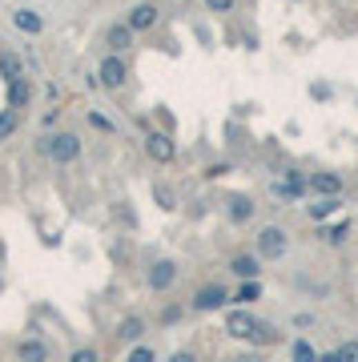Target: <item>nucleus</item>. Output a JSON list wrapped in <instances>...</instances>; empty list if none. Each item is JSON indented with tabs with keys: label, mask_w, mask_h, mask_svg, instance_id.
Masks as SVG:
<instances>
[{
	"label": "nucleus",
	"mask_w": 358,
	"mask_h": 362,
	"mask_svg": "<svg viewBox=\"0 0 358 362\" xmlns=\"http://www.w3.org/2000/svg\"><path fill=\"white\" fill-rule=\"evenodd\" d=\"M41 157H48L52 165H72L77 157H81V137L69 133V129H61V133H45V137H37L32 145Z\"/></svg>",
	"instance_id": "1"
},
{
	"label": "nucleus",
	"mask_w": 358,
	"mask_h": 362,
	"mask_svg": "<svg viewBox=\"0 0 358 362\" xmlns=\"http://www.w3.org/2000/svg\"><path fill=\"white\" fill-rule=\"evenodd\" d=\"M254 250H258L262 262H278V258H286V250H290V234L282 225H262L258 238H254Z\"/></svg>",
	"instance_id": "2"
},
{
	"label": "nucleus",
	"mask_w": 358,
	"mask_h": 362,
	"mask_svg": "<svg viewBox=\"0 0 358 362\" xmlns=\"http://www.w3.org/2000/svg\"><path fill=\"white\" fill-rule=\"evenodd\" d=\"M97 81H101V89H109V93L125 89V81H129V61H125V52H105V61L97 65Z\"/></svg>",
	"instance_id": "3"
},
{
	"label": "nucleus",
	"mask_w": 358,
	"mask_h": 362,
	"mask_svg": "<svg viewBox=\"0 0 358 362\" xmlns=\"http://www.w3.org/2000/svg\"><path fill=\"white\" fill-rule=\"evenodd\" d=\"M270 193H274L278 201H302V197L310 193V181H306V173L286 169L282 177H274V181H270Z\"/></svg>",
	"instance_id": "4"
},
{
	"label": "nucleus",
	"mask_w": 358,
	"mask_h": 362,
	"mask_svg": "<svg viewBox=\"0 0 358 362\" xmlns=\"http://www.w3.org/2000/svg\"><path fill=\"white\" fill-rule=\"evenodd\" d=\"M230 302V290L221 286V282H206V286H197L193 290V298H190V310L197 314H210V310H221Z\"/></svg>",
	"instance_id": "5"
},
{
	"label": "nucleus",
	"mask_w": 358,
	"mask_h": 362,
	"mask_svg": "<svg viewBox=\"0 0 358 362\" xmlns=\"http://www.w3.org/2000/svg\"><path fill=\"white\" fill-rule=\"evenodd\" d=\"M145 157L149 161H157V165H169L173 157H177V145L169 141V133H145Z\"/></svg>",
	"instance_id": "6"
},
{
	"label": "nucleus",
	"mask_w": 358,
	"mask_h": 362,
	"mask_svg": "<svg viewBox=\"0 0 358 362\" xmlns=\"http://www.w3.org/2000/svg\"><path fill=\"white\" fill-rule=\"evenodd\" d=\"M157 21H161V8H157L153 0L133 4V8H129V17H125V24H129L133 32H149V28H157Z\"/></svg>",
	"instance_id": "7"
},
{
	"label": "nucleus",
	"mask_w": 358,
	"mask_h": 362,
	"mask_svg": "<svg viewBox=\"0 0 358 362\" xmlns=\"http://www.w3.org/2000/svg\"><path fill=\"white\" fill-rule=\"evenodd\" d=\"M145 282H149V290L166 294V290L177 282V262H169V258H157V262L145 270Z\"/></svg>",
	"instance_id": "8"
},
{
	"label": "nucleus",
	"mask_w": 358,
	"mask_h": 362,
	"mask_svg": "<svg viewBox=\"0 0 358 362\" xmlns=\"http://www.w3.org/2000/svg\"><path fill=\"white\" fill-rule=\"evenodd\" d=\"M254 330H258V318H254L250 310H230V314H226V334H230V338L250 342Z\"/></svg>",
	"instance_id": "9"
},
{
	"label": "nucleus",
	"mask_w": 358,
	"mask_h": 362,
	"mask_svg": "<svg viewBox=\"0 0 358 362\" xmlns=\"http://www.w3.org/2000/svg\"><path fill=\"white\" fill-rule=\"evenodd\" d=\"M314 197H342V177L330 173V169H318V173H306Z\"/></svg>",
	"instance_id": "10"
},
{
	"label": "nucleus",
	"mask_w": 358,
	"mask_h": 362,
	"mask_svg": "<svg viewBox=\"0 0 358 362\" xmlns=\"http://www.w3.org/2000/svg\"><path fill=\"white\" fill-rule=\"evenodd\" d=\"M133 41H137V32H133L125 21H117V24L105 28V52H129Z\"/></svg>",
	"instance_id": "11"
},
{
	"label": "nucleus",
	"mask_w": 358,
	"mask_h": 362,
	"mask_svg": "<svg viewBox=\"0 0 358 362\" xmlns=\"http://www.w3.org/2000/svg\"><path fill=\"white\" fill-rule=\"evenodd\" d=\"M254 214H258V205H254V197H246V193H234V197L226 201V217H230L234 225L254 221Z\"/></svg>",
	"instance_id": "12"
},
{
	"label": "nucleus",
	"mask_w": 358,
	"mask_h": 362,
	"mask_svg": "<svg viewBox=\"0 0 358 362\" xmlns=\"http://www.w3.org/2000/svg\"><path fill=\"white\" fill-rule=\"evenodd\" d=\"M230 274L241 278V282H250V278L262 274V258H258V254H234V258H230Z\"/></svg>",
	"instance_id": "13"
},
{
	"label": "nucleus",
	"mask_w": 358,
	"mask_h": 362,
	"mask_svg": "<svg viewBox=\"0 0 358 362\" xmlns=\"http://www.w3.org/2000/svg\"><path fill=\"white\" fill-rule=\"evenodd\" d=\"M17 359L21 362H48L52 359V346L41 342V338H24L21 346H17Z\"/></svg>",
	"instance_id": "14"
},
{
	"label": "nucleus",
	"mask_w": 358,
	"mask_h": 362,
	"mask_svg": "<svg viewBox=\"0 0 358 362\" xmlns=\"http://www.w3.org/2000/svg\"><path fill=\"white\" fill-rule=\"evenodd\" d=\"M32 93H37V89H32L28 77L8 81V105H12V109H28V105H32Z\"/></svg>",
	"instance_id": "15"
},
{
	"label": "nucleus",
	"mask_w": 358,
	"mask_h": 362,
	"mask_svg": "<svg viewBox=\"0 0 358 362\" xmlns=\"http://www.w3.org/2000/svg\"><path fill=\"white\" fill-rule=\"evenodd\" d=\"M342 210V197H314V205H306V217L310 221H326Z\"/></svg>",
	"instance_id": "16"
},
{
	"label": "nucleus",
	"mask_w": 358,
	"mask_h": 362,
	"mask_svg": "<svg viewBox=\"0 0 358 362\" xmlns=\"http://www.w3.org/2000/svg\"><path fill=\"white\" fill-rule=\"evenodd\" d=\"M12 24H17L21 32H28V37H37V32L45 28L41 12H32V8H17V12H12Z\"/></svg>",
	"instance_id": "17"
},
{
	"label": "nucleus",
	"mask_w": 358,
	"mask_h": 362,
	"mask_svg": "<svg viewBox=\"0 0 358 362\" xmlns=\"http://www.w3.org/2000/svg\"><path fill=\"white\" fill-rule=\"evenodd\" d=\"M117 338H121V342H141V338H145V318H137V314H129V318H121V326H117Z\"/></svg>",
	"instance_id": "18"
},
{
	"label": "nucleus",
	"mask_w": 358,
	"mask_h": 362,
	"mask_svg": "<svg viewBox=\"0 0 358 362\" xmlns=\"http://www.w3.org/2000/svg\"><path fill=\"white\" fill-rule=\"evenodd\" d=\"M17 77H24V65L17 52H0V81L8 85V81H17Z\"/></svg>",
	"instance_id": "19"
},
{
	"label": "nucleus",
	"mask_w": 358,
	"mask_h": 362,
	"mask_svg": "<svg viewBox=\"0 0 358 362\" xmlns=\"http://www.w3.org/2000/svg\"><path fill=\"white\" fill-rule=\"evenodd\" d=\"M17 129H21V109H12V105L0 109V141H8Z\"/></svg>",
	"instance_id": "20"
},
{
	"label": "nucleus",
	"mask_w": 358,
	"mask_h": 362,
	"mask_svg": "<svg viewBox=\"0 0 358 362\" xmlns=\"http://www.w3.org/2000/svg\"><path fill=\"white\" fill-rule=\"evenodd\" d=\"M290 359L294 362H318V350H314L306 338H294V342H290Z\"/></svg>",
	"instance_id": "21"
},
{
	"label": "nucleus",
	"mask_w": 358,
	"mask_h": 362,
	"mask_svg": "<svg viewBox=\"0 0 358 362\" xmlns=\"http://www.w3.org/2000/svg\"><path fill=\"white\" fill-rule=\"evenodd\" d=\"M318 238L326 241V245H342V241L350 238V221H338L330 230H318Z\"/></svg>",
	"instance_id": "22"
},
{
	"label": "nucleus",
	"mask_w": 358,
	"mask_h": 362,
	"mask_svg": "<svg viewBox=\"0 0 358 362\" xmlns=\"http://www.w3.org/2000/svg\"><path fill=\"white\" fill-rule=\"evenodd\" d=\"M258 298H262V286H258V278L241 282V290H238V302H258Z\"/></svg>",
	"instance_id": "23"
},
{
	"label": "nucleus",
	"mask_w": 358,
	"mask_h": 362,
	"mask_svg": "<svg viewBox=\"0 0 358 362\" xmlns=\"http://www.w3.org/2000/svg\"><path fill=\"white\" fill-rule=\"evenodd\" d=\"M89 125H93V129H101V133H113V129H117V125H113V121L105 117V113H97V109H89Z\"/></svg>",
	"instance_id": "24"
},
{
	"label": "nucleus",
	"mask_w": 358,
	"mask_h": 362,
	"mask_svg": "<svg viewBox=\"0 0 358 362\" xmlns=\"http://www.w3.org/2000/svg\"><path fill=\"white\" fill-rule=\"evenodd\" d=\"M206 8L217 12V17H226V12H234V8H238V0H206Z\"/></svg>",
	"instance_id": "25"
},
{
	"label": "nucleus",
	"mask_w": 358,
	"mask_h": 362,
	"mask_svg": "<svg viewBox=\"0 0 358 362\" xmlns=\"http://www.w3.org/2000/svg\"><path fill=\"white\" fill-rule=\"evenodd\" d=\"M69 362H101V354H97L93 346H81V350H72Z\"/></svg>",
	"instance_id": "26"
},
{
	"label": "nucleus",
	"mask_w": 358,
	"mask_h": 362,
	"mask_svg": "<svg viewBox=\"0 0 358 362\" xmlns=\"http://www.w3.org/2000/svg\"><path fill=\"white\" fill-rule=\"evenodd\" d=\"M153 197H157L166 210H173V205H177V197H173V190H169V185H157V190H153Z\"/></svg>",
	"instance_id": "27"
},
{
	"label": "nucleus",
	"mask_w": 358,
	"mask_h": 362,
	"mask_svg": "<svg viewBox=\"0 0 358 362\" xmlns=\"http://www.w3.org/2000/svg\"><path fill=\"white\" fill-rule=\"evenodd\" d=\"M338 359L342 362H358V342H342V346H338Z\"/></svg>",
	"instance_id": "28"
},
{
	"label": "nucleus",
	"mask_w": 358,
	"mask_h": 362,
	"mask_svg": "<svg viewBox=\"0 0 358 362\" xmlns=\"http://www.w3.org/2000/svg\"><path fill=\"white\" fill-rule=\"evenodd\" d=\"M125 362H157V354H153L149 346H137V350H133V354H129Z\"/></svg>",
	"instance_id": "29"
},
{
	"label": "nucleus",
	"mask_w": 358,
	"mask_h": 362,
	"mask_svg": "<svg viewBox=\"0 0 358 362\" xmlns=\"http://www.w3.org/2000/svg\"><path fill=\"white\" fill-rule=\"evenodd\" d=\"M169 362H197V359H193L190 350H173V354H169Z\"/></svg>",
	"instance_id": "30"
},
{
	"label": "nucleus",
	"mask_w": 358,
	"mask_h": 362,
	"mask_svg": "<svg viewBox=\"0 0 358 362\" xmlns=\"http://www.w3.org/2000/svg\"><path fill=\"white\" fill-rule=\"evenodd\" d=\"M57 121H61V109H48V113H45V125H48V129H52Z\"/></svg>",
	"instance_id": "31"
},
{
	"label": "nucleus",
	"mask_w": 358,
	"mask_h": 362,
	"mask_svg": "<svg viewBox=\"0 0 358 362\" xmlns=\"http://www.w3.org/2000/svg\"><path fill=\"white\" fill-rule=\"evenodd\" d=\"M161 318H166V322H177V318H181V306H169V310L161 314Z\"/></svg>",
	"instance_id": "32"
},
{
	"label": "nucleus",
	"mask_w": 358,
	"mask_h": 362,
	"mask_svg": "<svg viewBox=\"0 0 358 362\" xmlns=\"http://www.w3.org/2000/svg\"><path fill=\"white\" fill-rule=\"evenodd\" d=\"M234 362H266V354H238Z\"/></svg>",
	"instance_id": "33"
},
{
	"label": "nucleus",
	"mask_w": 358,
	"mask_h": 362,
	"mask_svg": "<svg viewBox=\"0 0 358 362\" xmlns=\"http://www.w3.org/2000/svg\"><path fill=\"white\" fill-rule=\"evenodd\" d=\"M318 362H342V359H338V350H326V354H318Z\"/></svg>",
	"instance_id": "34"
},
{
	"label": "nucleus",
	"mask_w": 358,
	"mask_h": 362,
	"mask_svg": "<svg viewBox=\"0 0 358 362\" xmlns=\"http://www.w3.org/2000/svg\"><path fill=\"white\" fill-rule=\"evenodd\" d=\"M294 4H302V0H294Z\"/></svg>",
	"instance_id": "35"
}]
</instances>
